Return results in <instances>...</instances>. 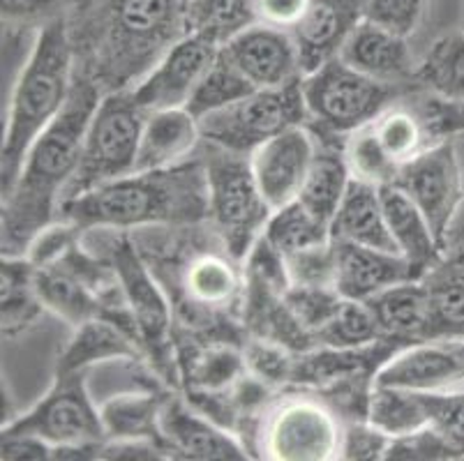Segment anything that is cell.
<instances>
[{"label":"cell","mask_w":464,"mask_h":461,"mask_svg":"<svg viewBox=\"0 0 464 461\" xmlns=\"http://www.w3.org/2000/svg\"><path fill=\"white\" fill-rule=\"evenodd\" d=\"M391 438L370 425L368 420H352L342 429L340 459L349 461H379L386 459Z\"/></svg>","instance_id":"c3c4849f"},{"label":"cell","mask_w":464,"mask_h":461,"mask_svg":"<svg viewBox=\"0 0 464 461\" xmlns=\"http://www.w3.org/2000/svg\"><path fill=\"white\" fill-rule=\"evenodd\" d=\"M109 261L118 273V282L137 325L139 344L146 360L153 365L160 380L179 386V344L174 340V312L125 231L109 245Z\"/></svg>","instance_id":"52a82bcc"},{"label":"cell","mask_w":464,"mask_h":461,"mask_svg":"<svg viewBox=\"0 0 464 461\" xmlns=\"http://www.w3.org/2000/svg\"><path fill=\"white\" fill-rule=\"evenodd\" d=\"M352 180L353 176L347 155H344V146L337 148L316 143L314 159H312V167L296 201H301L322 222L331 224Z\"/></svg>","instance_id":"f1b7e54d"},{"label":"cell","mask_w":464,"mask_h":461,"mask_svg":"<svg viewBox=\"0 0 464 461\" xmlns=\"http://www.w3.org/2000/svg\"><path fill=\"white\" fill-rule=\"evenodd\" d=\"M208 217L222 238L225 252L243 264L252 245L264 234L273 208L261 194L250 155L227 150L206 141Z\"/></svg>","instance_id":"5b68a950"},{"label":"cell","mask_w":464,"mask_h":461,"mask_svg":"<svg viewBox=\"0 0 464 461\" xmlns=\"http://www.w3.org/2000/svg\"><path fill=\"white\" fill-rule=\"evenodd\" d=\"M246 365L255 379L266 386H285L294 380V367H296V351L286 346L266 341L259 337H250L243 344Z\"/></svg>","instance_id":"60d3db41"},{"label":"cell","mask_w":464,"mask_h":461,"mask_svg":"<svg viewBox=\"0 0 464 461\" xmlns=\"http://www.w3.org/2000/svg\"><path fill=\"white\" fill-rule=\"evenodd\" d=\"M164 443L171 459L192 461H243L250 459L247 446L236 438L234 431L219 427L185 397H167L160 416Z\"/></svg>","instance_id":"9a60e30c"},{"label":"cell","mask_w":464,"mask_h":461,"mask_svg":"<svg viewBox=\"0 0 464 461\" xmlns=\"http://www.w3.org/2000/svg\"><path fill=\"white\" fill-rule=\"evenodd\" d=\"M201 141L199 118L188 107L150 111L143 122L134 171H160L189 162Z\"/></svg>","instance_id":"ffe728a7"},{"label":"cell","mask_w":464,"mask_h":461,"mask_svg":"<svg viewBox=\"0 0 464 461\" xmlns=\"http://www.w3.org/2000/svg\"><path fill=\"white\" fill-rule=\"evenodd\" d=\"M83 231L77 226V224H72L70 219H56L53 224L42 231L33 245L28 247V259L33 261L35 268H46V265H53L70 252L72 247L77 243H82Z\"/></svg>","instance_id":"bcb514c9"},{"label":"cell","mask_w":464,"mask_h":461,"mask_svg":"<svg viewBox=\"0 0 464 461\" xmlns=\"http://www.w3.org/2000/svg\"><path fill=\"white\" fill-rule=\"evenodd\" d=\"M379 194H382L383 215H386L388 231L395 247L425 277L430 270L441 264L444 247L434 238L425 215L398 185H379Z\"/></svg>","instance_id":"7402d4cb"},{"label":"cell","mask_w":464,"mask_h":461,"mask_svg":"<svg viewBox=\"0 0 464 461\" xmlns=\"http://www.w3.org/2000/svg\"><path fill=\"white\" fill-rule=\"evenodd\" d=\"M183 0H111L100 76L111 91L130 88L183 37Z\"/></svg>","instance_id":"277c9868"},{"label":"cell","mask_w":464,"mask_h":461,"mask_svg":"<svg viewBox=\"0 0 464 461\" xmlns=\"http://www.w3.org/2000/svg\"><path fill=\"white\" fill-rule=\"evenodd\" d=\"M72 42L65 21L53 16L42 25L28 61L16 79L0 150V189L7 194L40 134L61 116L74 86Z\"/></svg>","instance_id":"3957f363"},{"label":"cell","mask_w":464,"mask_h":461,"mask_svg":"<svg viewBox=\"0 0 464 461\" xmlns=\"http://www.w3.org/2000/svg\"><path fill=\"white\" fill-rule=\"evenodd\" d=\"M382 340V328L372 307L365 300L349 298L342 300L333 319L314 337L316 346H333V349H362Z\"/></svg>","instance_id":"d590c367"},{"label":"cell","mask_w":464,"mask_h":461,"mask_svg":"<svg viewBox=\"0 0 464 461\" xmlns=\"http://www.w3.org/2000/svg\"><path fill=\"white\" fill-rule=\"evenodd\" d=\"M109 360H146L141 346L130 332L109 319H95L74 328V335L67 341L56 360L58 371L92 370L100 362Z\"/></svg>","instance_id":"d4e9b609"},{"label":"cell","mask_w":464,"mask_h":461,"mask_svg":"<svg viewBox=\"0 0 464 461\" xmlns=\"http://www.w3.org/2000/svg\"><path fill=\"white\" fill-rule=\"evenodd\" d=\"M167 397L158 392H123L104 404H100L104 434L111 441L123 438H143V441H158L167 447L160 429V416ZM169 450V447H167Z\"/></svg>","instance_id":"4dcf8cb0"},{"label":"cell","mask_w":464,"mask_h":461,"mask_svg":"<svg viewBox=\"0 0 464 461\" xmlns=\"http://www.w3.org/2000/svg\"><path fill=\"white\" fill-rule=\"evenodd\" d=\"M393 185L416 203L434 238L446 247L450 226L464 203V171L453 139L444 137L420 150L411 162L402 164Z\"/></svg>","instance_id":"7c38bea8"},{"label":"cell","mask_w":464,"mask_h":461,"mask_svg":"<svg viewBox=\"0 0 464 461\" xmlns=\"http://www.w3.org/2000/svg\"><path fill=\"white\" fill-rule=\"evenodd\" d=\"M67 0H3V19L5 21H31L49 16Z\"/></svg>","instance_id":"db71d44e"},{"label":"cell","mask_w":464,"mask_h":461,"mask_svg":"<svg viewBox=\"0 0 464 461\" xmlns=\"http://www.w3.org/2000/svg\"><path fill=\"white\" fill-rule=\"evenodd\" d=\"M455 344H458L459 353H462V358H464V341H455Z\"/></svg>","instance_id":"11a10c76"},{"label":"cell","mask_w":464,"mask_h":461,"mask_svg":"<svg viewBox=\"0 0 464 461\" xmlns=\"http://www.w3.org/2000/svg\"><path fill=\"white\" fill-rule=\"evenodd\" d=\"M104 461H158L171 459V452L158 441H143V438H123V441H111L107 438L102 446Z\"/></svg>","instance_id":"816d5d0a"},{"label":"cell","mask_w":464,"mask_h":461,"mask_svg":"<svg viewBox=\"0 0 464 461\" xmlns=\"http://www.w3.org/2000/svg\"><path fill=\"white\" fill-rule=\"evenodd\" d=\"M264 235L285 256L316 247V245H326L333 240L331 224L322 222L316 215H312L301 201H291L282 208L273 210L268 222H266Z\"/></svg>","instance_id":"836d02e7"},{"label":"cell","mask_w":464,"mask_h":461,"mask_svg":"<svg viewBox=\"0 0 464 461\" xmlns=\"http://www.w3.org/2000/svg\"><path fill=\"white\" fill-rule=\"evenodd\" d=\"M301 79L280 88H256L227 109L204 116L199 120L204 141L252 155L268 139L291 127L305 125L307 111Z\"/></svg>","instance_id":"9c48e42d"},{"label":"cell","mask_w":464,"mask_h":461,"mask_svg":"<svg viewBox=\"0 0 464 461\" xmlns=\"http://www.w3.org/2000/svg\"><path fill=\"white\" fill-rule=\"evenodd\" d=\"M0 304H3V337L26 332L44 314L46 307L37 291V268L28 256H3Z\"/></svg>","instance_id":"4316f807"},{"label":"cell","mask_w":464,"mask_h":461,"mask_svg":"<svg viewBox=\"0 0 464 461\" xmlns=\"http://www.w3.org/2000/svg\"><path fill=\"white\" fill-rule=\"evenodd\" d=\"M416 79L439 100L464 104V28L430 46Z\"/></svg>","instance_id":"1f68e13d"},{"label":"cell","mask_w":464,"mask_h":461,"mask_svg":"<svg viewBox=\"0 0 464 461\" xmlns=\"http://www.w3.org/2000/svg\"><path fill=\"white\" fill-rule=\"evenodd\" d=\"M179 374L185 392H225L247 374L243 349L213 344H179Z\"/></svg>","instance_id":"484cf974"},{"label":"cell","mask_w":464,"mask_h":461,"mask_svg":"<svg viewBox=\"0 0 464 461\" xmlns=\"http://www.w3.org/2000/svg\"><path fill=\"white\" fill-rule=\"evenodd\" d=\"M423 7L425 0H368L362 7V19L409 37L420 24Z\"/></svg>","instance_id":"7dc6e473"},{"label":"cell","mask_w":464,"mask_h":461,"mask_svg":"<svg viewBox=\"0 0 464 461\" xmlns=\"http://www.w3.org/2000/svg\"><path fill=\"white\" fill-rule=\"evenodd\" d=\"M252 91H256L250 82H247L243 72L229 61V58L222 53L219 49L218 61L210 65V70L206 72V76L201 79V83L197 86L194 95L189 97L188 109L194 116L204 118L208 113L219 111V109H227L234 101L243 100L246 95H250Z\"/></svg>","instance_id":"8d00e7d4"},{"label":"cell","mask_w":464,"mask_h":461,"mask_svg":"<svg viewBox=\"0 0 464 461\" xmlns=\"http://www.w3.org/2000/svg\"><path fill=\"white\" fill-rule=\"evenodd\" d=\"M383 340L398 346L430 341V298L423 279H409L368 300Z\"/></svg>","instance_id":"603a6c76"},{"label":"cell","mask_w":464,"mask_h":461,"mask_svg":"<svg viewBox=\"0 0 464 461\" xmlns=\"http://www.w3.org/2000/svg\"><path fill=\"white\" fill-rule=\"evenodd\" d=\"M61 217L88 228H125L149 224H197L208 217V180L204 159H189L160 171H134L61 206ZM58 217V219H61Z\"/></svg>","instance_id":"7a4b0ae2"},{"label":"cell","mask_w":464,"mask_h":461,"mask_svg":"<svg viewBox=\"0 0 464 461\" xmlns=\"http://www.w3.org/2000/svg\"><path fill=\"white\" fill-rule=\"evenodd\" d=\"M342 429L331 406L312 397H286L268 413L261 450L277 461L340 459Z\"/></svg>","instance_id":"8fae6325"},{"label":"cell","mask_w":464,"mask_h":461,"mask_svg":"<svg viewBox=\"0 0 464 461\" xmlns=\"http://www.w3.org/2000/svg\"><path fill=\"white\" fill-rule=\"evenodd\" d=\"M301 86L307 120L331 137H349L372 122L395 95L391 83L353 70L340 56H333L316 70L303 74Z\"/></svg>","instance_id":"ba28073f"},{"label":"cell","mask_w":464,"mask_h":461,"mask_svg":"<svg viewBox=\"0 0 464 461\" xmlns=\"http://www.w3.org/2000/svg\"><path fill=\"white\" fill-rule=\"evenodd\" d=\"M88 374L82 371H58L44 397L31 411L5 422L3 431H26L44 438L52 446H77V443L107 441L100 406L88 390Z\"/></svg>","instance_id":"30bf717a"},{"label":"cell","mask_w":464,"mask_h":461,"mask_svg":"<svg viewBox=\"0 0 464 461\" xmlns=\"http://www.w3.org/2000/svg\"><path fill=\"white\" fill-rule=\"evenodd\" d=\"M430 298V341H464V256L423 277Z\"/></svg>","instance_id":"83f0119b"},{"label":"cell","mask_w":464,"mask_h":461,"mask_svg":"<svg viewBox=\"0 0 464 461\" xmlns=\"http://www.w3.org/2000/svg\"><path fill=\"white\" fill-rule=\"evenodd\" d=\"M0 459L3 461H49L53 459V446L44 438L26 431H3L0 441Z\"/></svg>","instance_id":"681fc988"},{"label":"cell","mask_w":464,"mask_h":461,"mask_svg":"<svg viewBox=\"0 0 464 461\" xmlns=\"http://www.w3.org/2000/svg\"><path fill=\"white\" fill-rule=\"evenodd\" d=\"M337 56L353 70L383 83L400 82L411 74L407 37L368 19H361L352 25V31L342 40Z\"/></svg>","instance_id":"44dd1931"},{"label":"cell","mask_w":464,"mask_h":461,"mask_svg":"<svg viewBox=\"0 0 464 461\" xmlns=\"http://www.w3.org/2000/svg\"><path fill=\"white\" fill-rule=\"evenodd\" d=\"M368 422L388 438H400L430 425L423 392L374 383L370 392Z\"/></svg>","instance_id":"d6a6232c"},{"label":"cell","mask_w":464,"mask_h":461,"mask_svg":"<svg viewBox=\"0 0 464 461\" xmlns=\"http://www.w3.org/2000/svg\"><path fill=\"white\" fill-rule=\"evenodd\" d=\"M102 100L95 79L74 76L61 116L28 150L16 183L3 194V256H26L33 240L61 217L72 178L77 176L86 127Z\"/></svg>","instance_id":"6da1fadb"},{"label":"cell","mask_w":464,"mask_h":461,"mask_svg":"<svg viewBox=\"0 0 464 461\" xmlns=\"http://www.w3.org/2000/svg\"><path fill=\"white\" fill-rule=\"evenodd\" d=\"M370 125L379 146L398 168L425 150V134H430L428 125L407 109H383Z\"/></svg>","instance_id":"74e56055"},{"label":"cell","mask_w":464,"mask_h":461,"mask_svg":"<svg viewBox=\"0 0 464 461\" xmlns=\"http://www.w3.org/2000/svg\"><path fill=\"white\" fill-rule=\"evenodd\" d=\"M430 427L441 434L464 459V392H423Z\"/></svg>","instance_id":"ee69618b"},{"label":"cell","mask_w":464,"mask_h":461,"mask_svg":"<svg viewBox=\"0 0 464 461\" xmlns=\"http://www.w3.org/2000/svg\"><path fill=\"white\" fill-rule=\"evenodd\" d=\"M256 24L252 0H188L185 33H199L219 46L247 25Z\"/></svg>","instance_id":"e575fe53"},{"label":"cell","mask_w":464,"mask_h":461,"mask_svg":"<svg viewBox=\"0 0 464 461\" xmlns=\"http://www.w3.org/2000/svg\"><path fill=\"white\" fill-rule=\"evenodd\" d=\"M183 291L194 312H204L206 316H227L236 304H243V264L231 254H194L185 264Z\"/></svg>","instance_id":"d6986e66"},{"label":"cell","mask_w":464,"mask_h":461,"mask_svg":"<svg viewBox=\"0 0 464 461\" xmlns=\"http://www.w3.org/2000/svg\"><path fill=\"white\" fill-rule=\"evenodd\" d=\"M252 3L259 24L291 31L310 12L314 0H252Z\"/></svg>","instance_id":"f907efd6"},{"label":"cell","mask_w":464,"mask_h":461,"mask_svg":"<svg viewBox=\"0 0 464 461\" xmlns=\"http://www.w3.org/2000/svg\"><path fill=\"white\" fill-rule=\"evenodd\" d=\"M291 284L335 286V245H316L286 256Z\"/></svg>","instance_id":"f6af8a7d"},{"label":"cell","mask_w":464,"mask_h":461,"mask_svg":"<svg viewBox=\"0 0 464 461\" xmlns=\"http://www.w3.org/2000/svg\"><path fill=\"white\" fill-rule=\"evenodd\" d=\"M344 19V12L333 0H314L305 16L291 28V35L296 40L301 53L303 74L316 70L333 56H337L342 40L352 31V25Z\"/></svg>","instance_id":"f546056e"},{"label":"cell","mask_w":464,"mask_h":461,"mask_svg":"<svg viewBox=\"0 0 464 461\" xmlns=\"http://www.w3.org/2000/svg\"><path fill=\"white\" fill-rule=\"evenodd\" d=\"M333 245H335V289L340 291L342 298L368 303L370 298L400 282L423 279V274L398 252L335 238Z\"/></svg>","instance_id":"ac0fdd59"},{"label":"cell","mask_w":464,"mask_h":461,"mask_svg":"<svg viewBox=\"0 0 464 461\" xmlns=\"http://www.w3.org/2000/svg\"><path fill=\"white\" fill-rule=\"evenodd\" d=\"M464 380V358L458 344L423 341L395 351L374 374V383L413 392H439Z\"/></svg>","instance_id":"e0dca14e"},{"label":"cell","mask_w":464,"mask_h":461,"mask_svg":"<svg viewBox=\"0 0 464 461\" xmlns=\"http://www.w3.org/2000/svg\"><path fill=\"white\" fill-rule=\"evenodd\" d=\"M146 116L149 111L134 100L132 88L104 92L86 127L77 176L63 201L134 173Z\"/></svg>","instance_id":"8992f818"},{"label":"cell","mask_w":464,"mask_h":461,"mask_svg":"<svg viewBox=\"0 0 464 461\" xmlns=\"http://www.w3.org/2000/svg\"><path fill=\"white\" fill-rule=\"evenodd\" d=\"M388 461H453L462 459L458 450L439 434L434 427L407 434V437L391 438L386 452Z\"/></svg>","instance_id":"7bdbcfd3"},{"label":"cell","mask_w":464,"mask_h":461,"mask_svg":"<svg viewBox=\"0 0 464 461\" xmlns=\"http://www.w3.org/2000/svg\"><path fill=\"white\" fill-rule=\"evenodd\" d=\"M331 234L335 240L398 252L388 231L379 185L365 183L358 178H353L347 194L342 198L340 208L331 222Z\"/></svg>","instance_id":"cb8c5ba5"},{"label":"cell","mask_w":464,"mask_h":461,"mask_svg":"<svg viewBox=\"0 0 464 461\" xmlns=\"http://www.w3.org/2000/svg\"><path fill=\"white\" fill-rule=\"evenodd\" d=\"M428 125L432 137H455V134H464V104H453V101H444L439 97H432L428 104Z\"/></svg>","instance_id":"f5cc1de1"},{"label":"cell","mask_w":464,"mask_h":461,"mask_svg":"<svg viewBox=\"0 0 464 461\" xmlns=\"http://www.w3.org/2000/svg\"><path fill=\"white\" fill-rule=\"evenodd\" d=\"M218 44L199 33H185L132 86L134 100L146 111L188 107L189 97L219 56Z\"/></svg>","instance_id":"4fadbf2b"},{"label":"cell","mask_w":464,"mask_h":461,"mask_svg":"<svg viewBox=\"0 0 464 461\" xmlns=\"http://www.w3.org/2000/svg\"><path fill=\"white\" fill-rule=\"evenodd\" d=\"M243 273H246V282L264 284L282 295H285L291 286L286 256L280 249L273 247V245L266 240L264 234L259 235V240L252 245V249L247 252L246 259H243Z\"/></svg>","instance_id":"b9f144b4"},{"label":"cell","mask_w":464,"mask_h":461,"mask_svg":"<svg viewBox=\"0 0 464 461\" xmlns=\"http://www.w3.org/2000/svg\"><path fill=\"white\" fill-rule=\"evenodd\" d=\"M286 304H289L291 314L296 316L298 323L312 335L333 319L337 307L342 304V295L335 286H310V284H291L285 293ZM316 344V341H314Z\"/></svg>","instance_id":"ab89813d"},{"label":"cell","mask_w":464,"mask_h":461,"mask_svg":"<svg viewBox=\"0 0 464 461\" xmlns=\"http://www.w3.org/2000/svg\"><path fill=\"white\" fill-rule=\"evenodd\" d=\"M222 53L255 88H280L303 76L296 40L276 25H247L222 44Z\"/></svg>","instance_id":"5bb4252c"},{"label":"cell","mask_w":464,"mask_h":461,"mask_svg":"<svg viewBox=\"0 0 464 461\" xmlns=\"http://www.w3.org/2000/svg\"><path fill=\"white\" fill-rule=\"evenodd\" d=\"M314 134L305 125L291 127L286 132L261 143L250 155L252 171L261 194L273 210L296 201L314 159Z\"/></svg>","instance_id":"2e32d148"},{"label":"cell","mask_w":464,"mask_h":461,"mask_svg":"<svg viewBox=\"0 0 464 461\" xmlns=\"http://www.w3.org/2000/svg\"><path fill=\"white\" fill-rule=\"evenodd\" d=\"M344 155H347L352 176L358 178V180H365V183H393L395 176H398L400 171V168L388 159L383 148L379 146L370 122L368 125H362L361 130H356V132L349 134V139L344 141Z\"/></svg>","instance_id":"f35d334b"}]
</instances>
